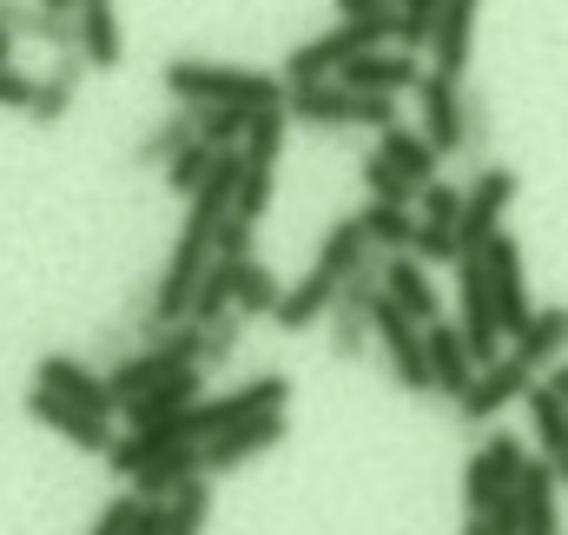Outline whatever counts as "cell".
Listing matches in <instances>:
<instances>
[{
  "mask_svg": "<svg viewBox=\"0 0 568 535\" xmlns=\"http://www.w3.org/2000/svg\"><path fill=\"white\" fill-rule=\"evenodd\" d=\"M165 93L179 107H252L272 113L291 100L284 73H258V67H219V60H172L165 67Z\"/></svg>",
  "mask_w": 568,
  "mask_h": 535,
  "instance_id": "cell-1",
  "label": "cell"
},
{
  "mask_svg": "<svg viewBox=\"0 0 568 535\" xmlns=\"http://www.w3.org/2000/svg\"><path fill=\"white\" fill-rule=\"evenodd\" d=\"M185 371H205V324H172V331H159L145 351H126L113 371H106V391L113 403L126 410L133 397H145L152 384H165V377H185Z\"/></svg>",
  "mask_w": 568,
  "mask_h": 535,
  "instance_id": "cell-2",
  "label": "cell"
},
{
  "mask_svg": "<svg viewBox=\"0 0 568 535\" xmlns=\"http://www.w3.org/2000/svg\"><path fill=\"white\" fill-rule=\"evenodd\" d=\"M284 403H291V377H284V371H258L252 384H232V391H219V397H199L179 416V430H185V443H212L219 430L252 423V416H272Z\"/></svg>",
  "mask_w": 568,
  "mask_h": 535,
  "instance_id": "cell-3",
  "label": "cell"
},
{
  "mask_svg": "<svg viewBox=\"0 0 568 535\" xmlns=\"http://www.w3.org/2000/svg\"><path fill=\"white\" fill-rule=\"evenodd\" d=\"M284 127H291V113L272 107V113H258L252 120V133H245V179H239V219L245 225H258L265 219V205H272V185H278V159H284Z\"/></svg>",
  "mask_w": 568,
  "mask_h": 535,
  "instance_id": "cell-4",
  "label": "cell"
},
{
  "mask_svg": "<svg viewBox=\"0 0 568 535\" xmlns=\"http://www.w3.org/2000/svg\"><path fill=\"white\" fill-rule=\"evenodd\" d=\"M529 463H536V456L523 450V436H503V430H496V436L463 463V509H469V516H489V509L523 483Z\"/></svg>",
  "mask_w": 568,
  "mask_h": 535,
  "instance_id": "cell-5",
  "label": "cell"
},
{
  "mask_svg": "<svg viewBox=\"0 0 568 535\" xmlns=\"http://www.w3.org/2000/svg\"><path fill=\"white\" fill-rule=\"evenodd\" d=\"M536 384H542V371H536V364H529L523 351H503L496 364H483V377L469 384V397L456 403V416H463V423H496V416H503L509 403L529 397Z\"/></svg>",
  "mask_w": 568,
  "mask_h": 535,
  "instance_id": "cell-6",
  "label": "cell"
},
{
  "mask_svg": "<svg viewBox=\"0 0 568 535\" xmlns=\"http://www.w3.org/2000/svg\"><path fill=\"white\" fill-rule=\"evenodd\" d=\"M516 192H523V179L509 165H483L469 179V199H463V259L489 252V239H496V225H503V212H509Z\"/></svg>",
  "mask_w": 568,
  "mask_h": 535,
  "instance_id": "cell-7",
  "label": "cell"
},
{
  "mask_svg": "<svg viewBox=\"0 0 568 535\" xmlns=\"http://www.w3.org/2000/svg\"><path fill=\"white\" fill-rule=\"evenodd\" d=\"M483 265H489V291H496V317H503V337L516 344V337L529 331V317L542 311V304H529V277H523V245H516L509 232H496V239H489V252H483Z\"/></svg>",
  "mask_w": 568,
  "mask_h": 535,
  "instance_id": "cell-8",
  "label": "cell"
},
{
  "mask_svg": "<svg viewBox=\"0 0 568 535\" xmlns=\"http://www.w3.org/2000/svg\"><path fill=\"white\" fill-rule=\"evenodd\" d=\"M417 100H424V139L436 145V159L469 152V100H463V80H449V73L429 67Z\"/></svg>",
  "mask_w": 568,
  "mask_h": 535,
  "instance_id": "cell-9",
  "label": "cell"
},
{
  "mask_svg": "<svg viewBox=\"0 0 568 535\" xmlns=\"http://www.w3.org/2000/svg\"><path fill=\"white\" fill-rule=\"evenodd\" d=\"M27 416H33V423H47L53 436H67V443H73V450H87V456H106V450L120 443L106 416H93V410H80V403L53 397V391H33V384H27Z\"/></svg>",
  "mask_w": 568,
  "mask_h": 535,
  "instance_id": "cell-10",
  "label": "cell"
},
{
  "mask_svg": "<svg viewBox=\"0 0 568 535\" xmlns=\"http://www.w3.org/2000/svg\"><path fill=\"white\" fill-rule=\"evenodd\" d=\"M33 391H53V397L80 403V410H93V416H113L120 403L106 391V371H93V364H80V357H67V351H47L40 364H33Z\"/></svg>",
  "mask_w": 568,
  "mask_h": 535,
  "instance_id": "cell-11",
  "label": "cell"
},
{
  "mask_svg": "<svg viewBox=\"0 0 568 535\" xmlns=\"http://www.w3.org/2000/svg\"><path fill=\"white\" fill-rule=\"evenodd\" d=\"M424 344H429V391L449 403L469 397V384L483 377V364L469 357V344H463V331L456 324H424Z\"/></svg>",
  "mask_w": 568,
  "mask_h": 535,
  "instance_id": "cell-12",
  "label": "cell"
},
{
  "mask_svg": "<svg viewBox=\"0 0 568 535\" xmlns=\"http://www.w3.org/2000/svg\"><path fill=\"white\" fill-rule=\"evenodd\" d=\"M278 443H284V410H272V416H252V423H232V430H219V436L205 443V476L245 470L252 456H265V450H278Z\"/></svg>",
  "mask_w": 568,
  "mask_h": 535,
  "instance_id": "cell-13",
  "label": "cell"
},
{
  "mask_svg": "<svg viewBox=\"0 0 568 535\" xmlns=\"http://www.w3.org/2000/svg\"><path fill=\"white\" fill-rule=\"evenodd\" d=\"M337 80H344L351 93H384V100H397V93H417V87H424V67H417V53L377 47V53H357Z\"/></svg>",
  "mask_w": 568,
  "mask_h": 535,
  "instance_id": "cell-14",
  "label": "cell"
},
{
  "mask_svg": "<svg viewBox=\"0 0 568 535\" xmlns=\"http://www.w3.org/2000/svg\"><path fill=\"white\" fill-rule=\"evenodd\" d=\"M384 297L397 311H410L417 324H436V284H429V265L417 252H390L384 259Z\"/></svg>",
  "mask_w": 568,
  "mask_h": 535,
  "instance_id": "cell-15",
  "label": "cell"
},
{
  "mask_svg": "<svg viewBox=\"0 0 568 535\" xmlns=\"http://www.w3.org/2000/svg\"><path fill=\"white\" fill-rule=\"evenodd\" d=\"M205 476V443H179V450H165L152 470H140L133 476V496L140 503H172L185 483H199Z\"/></svg>",
  "mask_w": 568,
  "mask_h": 535,
  "instance_id": "cell-16",
  "label": "cell"
},
{
  "mask_svg": "<svg viewBox=\"0 0 568 535\" xmlns=\"http://www.w3.org/2000/svg\"><path fill=\"white\" fill-rule=\"evenodd\" d=\"M476 7H483V0H443V20H436V40H429V53H436V73H449V80H463V73H469Z\"/></svg>",
  "mask_w": 568,
  "mask_h": 535,
  "instance_id": "cell-17",
  "label": "cell"
},
{
  "mask_svg": "<svg viewBox=\"0 0 568 535\" xmlns=\"http://www.w3.org/2000/svg\"><path fill=\"white\" fill-rule=\"evenodd\" d=\"M199 377L205 371H185V377H165V384H152L145 397L126 403V430H159V423H179L192 403H199Z\"/></svg>",
  "mask_w": 568,
  "mask_h": 535,
  "instance_id": "cell-18",
  "label": "cell"
},
{
  "mask_svg": "<svg viewBox=\"0 0 568 535\" xmlns=\"http://www.w3.org/2000/svg\"><path fill=\"white\" fill-rule=\"evenodd\" d=\"M371 259H377V245H371V232H364V219H357V212H351V219H337V225L324 232V245H317V271H324V277H337V284H344V277H357Z\"/></svg>",
  "mask_w": 568,
  "mask_h": 535,
  "instance_id": "cell-19",
  "label": "cell"
},
{
  "mask_svg": "<svg viewBox=\"0 0 568 535\" xmlns=\"http://www.w3.org/2000/svg\"><path fill=\"white\" fill-rule=\"evenodd\" d=\"M80 73H87V53H60L47 73H40V93H33V127H60L67 120V107H73V93H80Z\"/></svg>",
  "mask_w": 568,
  "mask_h": 535,
  "instance_id": "cell-20",
  "label": "cell"
},
{
  "mask_svg": "<svg viewBox=\"0 0 568 535\" xmlns=\"http://www.w3.org/2000/svg\"><path fill=\"white\" fill-rule=\"evenodd\" d=\"M331 304H337V277H324V271L311 265L291 291H284V304L272 311V317H278L284 331H311L317 317H331Z\"/></svg>",
  "mask_w": 568,
  "mask_h": 535,
  "instance_id": "cell-21",
  "label": "cell"
},
{
  "mask_svg": "<svg viewBox=\"0 0 568 535\" xmlns=\"http://www.w3.org/2000/svg\"><path fill=\"white\" fill-rule=\"evenodd\" d=\"M509 351H523L536 371H549V364H562V351H568V304H542L536 317H529V331L509 344Z\"/></svg>",
  "mask_w": 568,
  "mask_h": 535,
  "instance_id": "cell-22",
  "label": "cell"
},
{
  "mask_svg": "<svg viewBox=\"0 0 568 535\" xmlns=\"http://www.w3.org/2000/svg\"><path fill=\"white\" fill-rule=\"evenodd\" d=\"M357 219H364V232H371V245H377L384 259H390V252H417V225H424V219H410V205H377V199H371Z\"/></svg>",
  "mask_w": 568,
  "mask_h": 535,
  "instance_id": "cell-23",
  "label": "cell"
},
{
  "mask_svg": "<svg viewBox=\"0 0 568 535\" xmlns=\"http://www.w3.org/2000/svg\"><path fill=\"white\" fill-rule=\"evenodd\" d=\"M377 152H384L390 165H404L417 185H429V179H436V165H443V159H436V145H429L417 127H404V120H397L390 133H377Z\"/></svg>",
  "mask_w": 568,
  "mask_h": 535,
  "instance_id": "cell-24",
  "label": "cell"
},
{
  "mask_svg": "<svg viewBox=\"0 0 568 535\" xmlns=\"http://www.w3.org/2000/svg\"><path fill=\"white\" fill-rule=\"evenodd\" d=\"M357 172H364V192H371L377 205H410V199H424V185H417L404 165H390L377 145L364 152V165H357Z\"/></svg>",
  "mask_w": 568,
  "mask_h": 535,
  "instance_id": "cell-25",
  "label": "cell"
},
{
  "mask_svg": "<svg viewBox=\"0 0 568 535\" xmlns=\"http://www.w3.org/2000/svg\"><path fill=\"white\" fill-rule=\"evenodd\" d=\"M523 403H529V436H542L549 463H556V456H568V403L556 397L549 384H536Z\"/></svg>",
  "mask_w": 568,
  "mask_h": 535,
  "instance_id": "cell-26",
  "label": "cell"
},
{
  "mask_svg": "<svg viewBox=\"0 0 568 535\" xmlns=\"http://www.w3.org/2000/svg\"><path fill=\"white\" fill-rule=\"evenodd\" d=\"M80 53H87V67H120V13L113 7H80Z\"/></svg>",
  "mask_w": 568,
  "mask_h": 535,
  "instance_id": "cell-27",
  "label": "cell"
},
{
  "mask_svg": "<svg viewBox=\"0 0 568 535\" xmlns=\"http://www.w3.org/2000/svg\"><path fill=\"white\" fill-rule=\"evenodd\" d=\"M192 139H199V127H192V107H185V113L159 120V127H152V133H145L140 145H133V159H140V165H159V172H165V165H172V159H179V152H185Z\"/></svg>",
  "mask_w": 568,
  "mask_h": 535,
  "instance_id": "cell-28",
  "label": "cell"
},
{
  "mask_svg": "<svg viewBox=\"0 0 568 535\" xmlns=\"http://www.w3.org/2000/svg\"><path fill=\"white\" fill-rule=\"evenodd\" d=\"M252 107H192V127H199V139L212 145V152H232V145H245V133H252Z\"/></svg>",
  "mask_w": 568,
  "mask_h": 535,
  "instance_id": "cell-29",
  "label": "cell"
},
{
  "mask_svg": "<svg viewBox=\"0 0 568 535\" xmlns=\"http://www.w3.org/2000/svg\"><path fill=\"white\" fill-rule=\"evenodd\" d=\"M212 165H219V152H212L205 139H192V145H185V152H179V159L165 165V192L192 205V199L205 192V179H212Z\"/></svg>",
  "mask_w": 568,
  "mask_h": 535,
  "instance_id": "cell-30",
  "label": "cell"
},
{
  "mask_svg": "<svg viewBox=\"0 0 568 535\" xmlns=\"http://www.w3.org/2000/svg\"><path fill=\"white\" fill-rule=\"evenodd\" d=\"M278 304H284V284L258 259H245L239 265V317H272Z\"/></svg>",
  "mask_w": 568,
  "mask_h": 535,
  "instance_id": "cell-31",
  "label": "cell"
},
{
  "mask_svg": "<svg viewBox=\"0 0 568 535\" xmlns=\"http://www.w3.org/2000/svg\"><path fill=\"white\" fill-rule=\"evenodd\" d=\"M165 516H172V535H205V523H212V483H205V476L185 483V489L165 503Z\"/></svg>",
  "mask_w": 568,
  "mask_h": 535,
  "instance_id": "cell-32",
  "label": "cell"
},
{
  "mask_svg": "<svg viewBox=\"0 0 568 535\" xmlns=\"http://www.w3.org/2000/svg\"><path fill=\"white\" fill-rule=\"evenodd\" d=\"M463 199H469V192H456L449 179H429L424 199H417V212H424V219H449V225H463Z\"/></svg>",
  "mask_w": 568,
  "mask_h": 535,
  "instance_id": "cell-33",
  "label": "cell"
},
{
  "mask_svg": "<svg viewBox=\"0 0 568 535\" xmlns=\"http://www.w3.org/2000/svg\"><path fill=\"white\" fill-rule=\"evenodd\" d=\"M239 324H245L239 311H232L225 324H205V371H219V364H225V357L239 351Z\"/></svg>",
  "mask_w": 568,
  "mask_h": 535,
  "instance_id": "cell-34",
  "label": "cell"
},
{
  "mask_svg": "<svg viewBox=\"0 0 568 535\" xmlns=\"http://www.w3.org/2000/svg\"><path fill=\"white\" fill-rule=\"evenodd\" d=\"M33 93H40V80H27L20 67H0V107L7 113H33Z\"/></svg>",
  "mask_w": 568,
  "mask_h": 535,
  "instance_id": "cell-35",
  "label": "cell"
},
{
  "mask_svg": "<svg viewBox=\"0 0 568 535\" xmlns=\"http://www.w3.org/2000/svg\"><path fill=\"white\" fill-rule=\"evenodd\" d=\"M133 516H140V496H126V489H120V496L93 516V529H87V535H126V529H133Z\"/></svg>",
  "mask_w": 568,
  "mask_h": 535,
  "instance_id": "cell-36",
  "label": "cell"
},
{
  "mask_svg": "<svg viewBox=\"0 0 568 535\" xmlns=\"http://www.w3.org/2000/svg\"><path fill=\"white\" fill-rule=\"evenodd\" d=\"M252 232H258V225H245V219L232 212V219L219 225V259H232V265H245V259H252Z\"/></svg>",
  "mask_w": 568,
  "mask_h": 535,
  "instance_id": "cell-37",
  "label": "cell"
},
{
  "mask_svg": "<svg viewBox=\"0 0 568 535\" xmlns=\"http://www.w3.org/2000/svg\"><path fill=\"white\" fill-rule=\"evenodd\" d=\"M126 535H172L165 503H140V516H133V529H126Z\"/></svg>",
  "mask_w": 568,
  "mask_h": 535,
  "instance_id": "cell-38",
  "label": "cell"
},
{
  "mask_svg": "<svg viewBox=\"0 0 568 535\" xmlns=\"http://www.w3.org/2000/svg\"><path fill=\"white\" fill-rule=\"evenodd\" d=\"M377 7H397V0H337V20H364V13H377Z\"/></svg>",
  "mask_w": 568,
  "mask_h": 535,
  "instance_id": "cell-39",
  "label": "cell"
},
{
  "mask_svg": "<svg viewBox=\"0 0 568 535\" xmlns=\"http://www.w3.org/2000/svg\"><path fill=\"white\" fill-rule=\"evenodd\" d=\"M542 384H549V391H556V397L568 403V357H562V364H549V371H542Z\"/></svg>",
  "mask_w": 568,
  "mask_h": 535,
  "instance_id": "cell-40",
  "label": "cell"
},
{
  "mask_svg": "<svg viewBox=\"0 0 568 535\" xmlns=\"http://www.w3.org/2000/svg\"><path fill=\"white\" fill-rule=\"evenodd\" d=\"M463 535H503V529H496V516H463Z\"/></svg>",
  "mask_w": 568,
  "mask_h": 535,
  "instance_id": "cell-41",
  "label": "cell"
},
{
  "mask_svg": "<svg viewBox=\"0 0 568 535\" xmlns=\"http://www.w3.org/2000/svg\"><path fill=\"white\" fill-rule=\"evenodd\" d=\"M556 476H562V489H568V456H556Z\"/></svg>",
  "mask_w": 568,
  "mask_h": 535,
  "instance_id": "cell-42",
  "label": "cell"
}]
</instances>
